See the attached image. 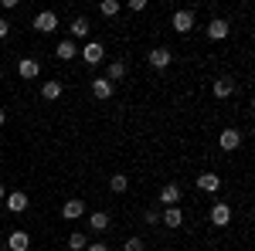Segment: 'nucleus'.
I'll use <instances>...</instances> for the list:
<instances>
[{"label":"nucleus","mask_w":255,"mask_h":251,"mask_svg":"<svg viewBox=\"0 0 255 251\" xmlns=\"http://www.w3.org/2000/svg\"><path fill=\"white\" fill-rule=\"evenodd\" d=\"M109 82H113V85H116V82H123V78H126V61H109Z\"/></svg>","instance_id":"21"},{"label":"nucleus","mask_w":255,"mask_h":251,"mask_svg":"<svg viewBox=\"0 0 255 251\" xmlns=\"http://www.w3.org/2000/svg\"><path fill=\"white\" fill-rule=\"evenodd\" d=\"M79 55H82V61H85V65H99V61L106 58V48H102L99 41H89V44L82 48Z\"/></svg>","instance_id":"6"},{"label":"nucleus","mask_w":255,"mask_h":251,"mask_svg":"<svg viewBox=\"0 0 255 251\" xmlns=\"http://www.w3.org/2000/svg\"><path fill=\"white\" fill-rule=\"evenodd\" d=\"M119 10H123L119 0H102V3H99V14H102V17H116Z\"/></svg>","instance_id":"22"},{"label":"nucleus","mask_w":255,"mask_h":251,"mask_svg":"<svg viewBox=\"0 0 255 251\" xmlns=\"http://www.w3.org/2000/svg\"><path fill=\"white\" fill-rule=\"evenodd\" d=\"M170 61H174V51H170V48H153V51H150V65H153V68H167Z\"/></svg>","instance_id":"15"},{"label":"nucleus","mask_w":255,"mask_h":251,"mask_svg":"<svg viewBox=\"0 0 255 251\" xmlns=\"http://www.w3.org/2000/svg\"><path fill=\"white\" fill-rule=\"evenodd\" d=\"M89 31H92L89 17H75V20H72V41H75V38H89Z\"/></svg>","instance_id":"20"},{"label":"nucleus","mask_w":255,"mask_h":251,"mask_svg":"<svg viewBox=\"0 0 255 251\" xmlns=\"http://www.w3.org/2000/svg\"><path fill=\"white\" fill-rule=\"evenodd\" d=\"M3 197H7V187H3V183H0V200H3Z\"/></svg>","instance_id":"29"},{"label":"nucleus","mask_w":255,"mask_h":251,"mask_svg":"<svg viewBox=\"0 0 255 251\" xmlns=\"http://www.w3.org/2000/svg\"><path fill=\"white\" fill-rule=\"evenodd\" d=\"M75 55H79V44H75L72 38L58 41V48H55V58H58V61H72Z\"/></svg>","instance_id":"12"},{"label":"nucleus","mask_w":255,"mask_h":251,"mask_svg":"<svg viewBox=\"0 0 255 251\" xmlns=\"http://www.w3.org/2000/svg\"><path fill=\"white\" fill-rule=\"evenodd\" d=\"M160 224H167L170 231H177V228L184 224V211H180V207H167V211L160 214Z\"/></svg>","instance_id":"13"},{"label":"nucleus","mask_w":255,"mask_h":251,"mask_svg":"<svg viewBox=\"0 0 255 251\" xmlns=\"http://www.w3.org/2000/svg\"><path fill=\"white\" fill-rule=\"evenodd\" d=\"M208 217H211V224H215V228H228V224H232V207H228L225 200H218Z\"/></svg>","instance_id":"5"},{"label":"nucleus","mask_w":255,"mask_h":251,"mask_svg":"<svg viewBox=\"0 0 255 251\" xmlns=\"http://www.w3.org/2000/svg\"><path fill=\"white\" fill-rule=\"evenodd\" d=\"M170 24H174V31H177V34H191V31H194V10H191V7L177 10L174 17H170Z\"/></svg>","instance_id":"3"},{"label":"nucleus","mask_w":255,"mask_h":251,"mask_svg":"<svg viewBox=\"0 0 255 251\" xmlns=\"http://www.w3.org/2000/svg\"><path fill=\"white\" fill-rule=\"evenodd\" d=\"M228 34H232V27H228V20H225V17L208 20V38H211V41H225Z\"/></svg>","instance_id":"8"},{"label":"nucleus","mask_w":255,"mask_h":251,"mask_svg":"<svg viewBox=\"0 0 255 251\" xmlns=\"http://www.w3.org/2000/svg\"><path fill=\"white\" fill-rule=\"evenodd\" d=\"M61 217H65V221H79V217H85V204H82L79 197L65 200V204H61Z\"/></svg>","instance_id":"7"},{"label":"nucleus","mask_w":255,"mask_h":251,"mask_svg":"<svg viewBox=\"0 0 255 251\" xmlns=\"http://www.w3.org/2000/svg\"><path fill=\"white\" fill-rule=\"evenodd\" d=\"M85 251H109V245H102V241H96V245H85Z\"/></svg>","instance_id":"28"},{"label":"nucleus","mask_w":255,"mask_h":251,"mask_svg":"<svg viewBox=\"0 0 255 251\" xmlns=\"http://www.w3.org/2000/svg\"><path fill=\"white\" fill-rule=\"evenodd\" d=\"M113 92H116V85H113L109 78H92V95H96L99 102H106V98H113Z\"/></svg>","instance_id":"10"},{"label":"nucleus","mask_w":255,"mask_h":251,"mask_svg":"<svg viewBox=\"0 0 255 251\" xmlns=\"http://www.w3.org/2000/svg\"><path fill=\"white\" fill-rule=\"evenodd\" d=\"M160 204H167V207H180V187H177V183H167V187L160 190Z\"/></svg>","instance_id":"16"},{"label":"nucleus","mask_w":255,"mask_h":251,"mask_svg":"<svg viewBox=\"0 0 255 251\" xmlns=\"http://www.w3.org/2000/svg\"><path fill=\"white\" fill-rule=\"evenodd\" d=\"M7 34H10V20H7V17H0V41L7 38Z\"/></svg>","instance_id":"26"},{"label":"nucleus","mask_w":255,"mask_h":251,"mask_svg":"<svg viewBox=\"0 0 255 251\" xmlns=\"http://www.w3.org/2000/svg\"><path fill=\"white\" fill-rule=\"evenodd\" d=\"M89 228H92V231H106V228H109V214L106 211H96V214H89Z\"/></svg>","instance_id":"19"},{"label":"nucleus","mask_w":255,"mask_h":251,"mask_svg":"<svg viewBox=\"0 0 255 251\" xmlns=\"http://www.w3.org/2000/svg\"><path fill=\"white\" fill-rule=\"evenodd\" d=\"M17 75L31 82V78H38V75H41V65H38L34 58H20V61H17Z\"/></svg>","instance_id":"14"},{"label":"nucleus","mask_w":255,"mask_h":251,"mask_svg":"<svg viewBox=\"0 0 255 251\" xmlns=\"http://www.w3.org/2000/svg\"><path fill=\"white\" fill-rule=\"evenodd\" d=\"M123 251H146V241H143V238H129V241L123 245Z\"/></svg>","instance_id":"25"},{"label":"nucleus","mask_w":255,"mask_h":251,"mask_svg":"<svg viewBox=\"0 0 255 251\" xmlns=\"http://www.w3.org/2000/svg\"><path fill=\"white\" fill-rule=\"evenodd\" d=\"M197 190H204V193H218L221 190V176L218 173H197Z\"/></svg>","instance_id":"9"},{"label":"nucleus","mask_w":255,"mask_h":251,"mask_svg":"<svg viewBox=\"0 0 255 251\" xmlns=\"http://www.w3.org/2000/svg\"><path fill=\"white\" fill-rule=\"evenodd\" d=\"M109 190H113V193H126V190H129V176H126V173H116L113 180H109Z\"/></svg>","instance_id":"23"},{"label":"nucleus","mask_w":255,"mask_h":251,"mask_svg":"<svg viewBox=\"0 0 255 251\" xmlns=\"http://www.w3.org/2000/svg\"><path fill=\"white\" fill-rule=\"evenodd\" d=\"M31 27H34L38 34H55V31H58V14H55V10H41V14H34Z\"/></svg>","instance_id":"1"},{"label":"nucleus","mask_w":255,"mask_h":251,"mask_svg":"<svg viewBox=\"0 0 255 251\" xmlns=\"http://www.w3.org/2000/svg\"><path fill=\"white\" fill-rule=\"evenodd\" d=\"M3 204H7V211H10V214H24L27 207H31V197H27L24 190H7Z\"/></svg>","instance_id":"2"},{"label":"nucleus","mask_w":255,"mask_h":251,"mask_svg":"<svg viewBox=\"0 0 255 251\" xmlns=\"http://www.w3.org/2000/svg\"><path fill=\"white\" fill-rule=\"evenodd\" d=\"M3 122H7V112H3V109H0V126H3Z\"/></svg>","instance_id":"30"},{"label":"nucleus","mask_w":255,"mask_h":251,"mask_svg":"<svg viewBox=\"0 0 255 251\" xmlns=\"http://www.w3.org/2000/svg\"><path fill=\"white\" fill-rule=\"evenodd\" d=\"M218 146H221L225 153H235L238 146H242V133H238L235 126H228V129H221V136H218Z\"/></svg>","instance_id":"4"},{"label":"nucleus","mask_w":255,"mask_h":251,"mask_svg":"<svg viewBox=\"0 0 255 251\" xmlns=\"http://www.w3.org/2000/svg\"><path fill=\"white\" fill-rule=\"evenodd\" d=\"M143 221L153 228V224H160V214H157V211H146V217H143Z\"/></svg>","instance_id":"27"},{"label":"nucleus","mask_w":255,"mask_h":251,"mask_svg":"<svg viewBox=\"0 0 255 251\" xmlns=\"http://www.w3.org/2000/svg\"><path fill=\"white\" fill-rule=\"evenodd\" d=\"M7 248L10 251H27L31 248V234L27 231H10L7 234Z\"/></svg>","instance_id":"11"},{"label":"nucleus","mask_w":255,"mask_h":251,"mask_svg":"<svg viewBox=\"0 0 255 251\" xmlns=\"http://www.w3.org/2000/svg\"><path fill=\"white\" fill-rule=\"evenodd\" d=\"M41 98H44V102H58L61 98V82H44V85H41Z\"/></svg>","instance_id":"18"},{"label":"nucleus","mask_w":255,"mask_h":251,"mask_svg":"<svg viewBox=\"0 0 255 251\" xmlns=\"http://www.w3.org/2000/svg\"><path fill=\"white\" fill-rule=\"evenodd\" d=\"M85 245H89V238L82 231H72V238H68V248L72 251H85Z\"/></svg>","instance_id":"24"},{"label":"nucleus","mask_w":255,"mask_h":251,"mask_svg":"<svg viewBox=\"0 0 255 251\" xmlns=\"http://www.w3.org/2000/svg\"><path fill=\"white\" fill-rule=\"evenodd\" d=\"M215 95H218V98H228V95H235V82H232L228 75L215 78Z\"/></svg>","instance_id":"17"}]
</instances>
